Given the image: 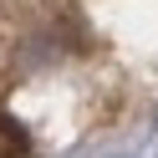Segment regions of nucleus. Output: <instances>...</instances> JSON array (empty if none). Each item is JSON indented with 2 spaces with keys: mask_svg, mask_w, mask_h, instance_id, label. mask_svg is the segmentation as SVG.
<instances>
[{
  "mask_svg": "<svg viewBox=\"0 0 158 158\" xmlns=\"http://www.w3.org/2000/svg\"><path fill=\"white\" fill-rule=\"evenodd\" d=\"M31 153V138H26V127L15 123V117L0 112V158H26Z\"/></svg>",
  "mask_w": 158,
  "mask_h": 158,
  "instance_id": "obj_1",
  "label": "nucleus"
}]
</instances>
